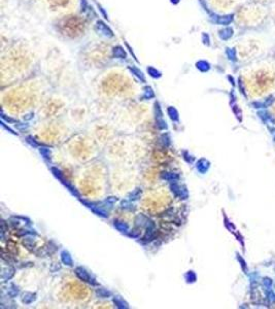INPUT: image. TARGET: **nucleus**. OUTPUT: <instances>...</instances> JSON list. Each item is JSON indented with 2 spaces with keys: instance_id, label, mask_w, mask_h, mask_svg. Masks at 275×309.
<instances>
[{
  "instance_id": "obj_21",
  "label": "nucleus",
  "mask_w": 275,
  "mask_h": 309,
  "mask_svg": "<svg viewBox=\"0 0 275 309\" xmlns=\"http://www.w3.org/2000/svg\"><path fill=\"white\" fill-rule=\"evenodd\" d=\"M27 141H28L29 143L31 144V146H35V147H37V146H38V143H37V142H35V140L33 139L32 137H28V138H27Z\"/></svg>"
},
{
  "instance_id": "obj_16",
  "label": "nucleus",
  "mask_w": 275,
  "mask_h": 309,
  "mask_svg": "<svg viewBox=\"0 0 275 309\" xmlns=\"http://www.w3.org/2000/svg\"><path fill=\"white\" fill-rule=\"evenodd\" d=\"M52 172H53V173H54V175H55L56 177H58L59 179H60V180L63 182V184H64V182H66L65 179H64V177H63L62 172L57 168V167H52Z\"/></svg>"
},
{
  "instance_id": "obj_10",
  "label": "nucleus",
  "mask_w": 275,
  "mask_h": 309,
  "mask_svg": "<svg viewBox=\"0 0 275 309\" xmlns=\"http://www.w3.org/2000/svg\"><path fill=\"white\" fill-rule=\"evenodd\" d=\"M148 221H150V218H148L147 217H146V215H143V214H140V215H137V218L135 219V223H136L137 226L142 227V226H146Z\"/></svg>"
},
{
  "instance_id": "obj_12",
  "label": "nucleus",
  "mask_w": 275,
  "mask_h": 309,
  "mask_svg": "<svg viewBox=\"0 0 275 309\" xmlns=\"http://www.w3.org/2000/svg\"><path fill=\"white\" fill-rule=\"evenodd\" d=\"M14 275V269L13 268H6V270H2V279L3 280H8V279Z\"/></svg>"
},
{
  "instance_id": "obj_8",
  "label": "nucleus",
  "mask_w": 275,
  "mask_h": 309,
  "mask_svg": "<svg viewBox=\"0 0 275 309\" xmlns=\"http://www.w3.org/2000/svg\"><path fill=\"white\" fill-rule=\"evenodd\" d=\"M36 299V294H33V293H25L23 297H22V301H23V303L25 304H31L33 301H35Z\"/></svg>"
},
{
  "instance_id": "obj_20",
  "label": "nucleus",
  "mask_w": 275,
  "mask_h": 309,
  "mask_svg": "<svg viewBox=\"0 0 275 309\" xmlns=\"http://www.w3.org/2000/svg\"><path fill=\"white\" fill-rule=\"evenodd\" d=\"M161 142L163 143V146H168V144L170 143V139L168 138V136H165V135H163L162 137H161Z\"/></svg>"
},
{
  "instance_id": "obj_14",
  "label": "nucleus",
  "mask_w": 275,
  "mask_h": 309,
  "mask_svg": "<svg viewBox=\"0 0 275 309\" xmlns=\"http://www.w3.org/2000/svg\"><path fill=\"white\" fill-rule=\"evenodd\" d=\"M96 295L99 298H108L110 297V293L105 289H97L96 290Z\"/></svg>"
},
{
  "instance_id": "obj_13",
  "label": "nucleus",
  "mask_w": 275,
  "mask_h": 309,
  "mask_svg": "<svg viewBox=\"0 0 275 309\" xmlns=\"http://www.w3.org/2000/svg\"><path fill=\"white\" fill-rule=\"evenodd\" d=\"M113 303L117 305V307L118 308H128V304L125 302L124 300L120 297H116L113 298Z\"/></svg>"
},
{
  "instance_id": "obj_18",
  "label": "nucleus",
  "mask_w": 275,
  "mask_h": 309,
  "mask_svg": "<svg viewBox=\"0 0 275 309\" xmlns=\"http://www.w3.org/2000/svg\"><path fill=\"white\" fill-rule=\"evenodd\" d=\"M39 152H40V154H41L43 156V158H46V159H51V151L49 150V148H39Z\"/></svg>"
},
{
  "instance_id": "obj_7",
  "label": "nucleus",
  "mask_w": 275,
  "mask_h": 309,
  "mask_svg": "<svg viewBox=\"0 0 275 309\" xmlns=\"http://www.w3.org/2000/svg\"><path fill=\"white\" fill-rule=\"evenodd\" d=\"M61 260H62V262L65 264V265H67V266H72V264H73V261H72V258H71V256H70V254L68 251H62L61 252Z\"/></svg>"
},
{
  "instance_id": "obj_9",
  "label": "nucleus",
  "mask_w": 275,
  "mask_h": 309,
  "mask_svg": "<svg viewBox=\"0 0 275 309\" xmlns=\"http://www.w3.org/2000/svg\"><path fill=\"white\" fill-rule=\"evenodd\" d=\"M114 227L118 229V231H120L122 233H128V231H129L128 225L125 224L124 222H120V221L114 222Z\"/></svg>"
},
{
  "instance_id": "obj_1",
  "label": "nucleus",
  "mask_w": 275,
  "mask_h": 309,
  "mask_svg": "<svg viewBox=\"0 0 275 309\" xmlns=\"http://www.w3.org/2000/svg\"><path fill=\"white\" fill-rule=\"evenodd\" d=\"M87 28V21L77 14H66L57 24L58 31L68 38H76L83 35Z\"/></svg>"
},
{
  "instance_id": "obj_6",
  "label": "nucleus",
  "mask_w": 275,
  "mask_h": 309,
  "mask_svg": "<svg viewBox=\"0 0 275 309\" xmlns=\"http://www.w3.org/2000/svg\"><path fill=\"white\" fill-rule=\"evenodd\" d=\"M161 177L163 178V179L167 180V181H170L171 184H172V182H177L178 178H179L178 174L174 173V172H163L161 174Z\"/></svg>"
},
{
  "instance_id": "obj_3",
  "label": "nucleus",
  "mask_w": 275,
  "mask_h": 309,
  "mask_svg": "<svg viewBox=\"0 0 275 309\" xmlns=\"http://www.w3.org/2000/svg\"><path fill=\"white\" fill-rule=\"evenodd\" d=\"M76 0H47V7L51 12L58 14H67L74 8Z\"/></svg>"
},
{
  "instance_id": "obj_15",
  "label": "nucleus",
  "mask_w": 275,
  "mask_h": 309,
  "mask_svg": "<svg viewBox=\"0 0 275 309\" xmlns=\"http://www.w3.org/2000/svg\"><path fill=\"white\" fill-rule=\"evenodd\" d=\"M141 193H142V191H141V189H136L134 190L131 194L129 195V199L130 200H137V199H139L140 198V196H141Z\"/></svg>"
},
{
  "instance_id": "obj_5",
  "label": "nucleus",
  "mask_w": 275,
  "mask_h": 309,
  "mask_svg": "<svg viewBox=\"0 0 275 309\" xmlns=\"http://www.w3.org/2000/svg\"><path fill=\"white\" fill-rule=\"evenodd\" d=\"M171 191L172 193H174V195L179 197L181 199H184L187 197V191L184 190V188H181L177 182H172L171 184Z\"/></svg>"
},
{
  "instance_id": "obj_2",
  "label": "nucleus",
  "mask_w": 275,
  "mask_h": 309,
  "mask_svg": "<svg viewBox=\"0 0 275 309\" xmlns=\"http://www.w3.org/2000/svg\"><path fill=\"white\" fill-rule=\"evenodd\" d=\"M86 58L94 63H101L109 58V47L104 43H98L91 47L87 52Z\"/></svg>"
},
{
  "instance_id": "obj_19",
  "label": "nucleus",
  "mask_w": 275,
  "mask_h": 309,
  "mask_svg": "<svg viewBox=\"0 0 275 309\" xmlns=\"http://www.w3.org/2000/svg\"><path fill=\"white\" fill-rule=\"evenodd\" d=\"M118 201V198H116V197H109V198H107L105 202L108 204V205H113L114 203H116Z\"/></svg>"
},
{
  "instance_id": "obj_17",
  "label": "nucleus",
  "mask_w": 275,
  "mask_h": 309,
  "mask_svg": "<svg viewBox=\"0 0 275 309\" xmlns=\"http://www.w3.org/2000/svg\"><path fill=\"white\" fill-rule=\"evenodd\" d=\"M121 207L124 208V209H128V210H134L135 209L134 205H133V204L130 202V201H122Z\"/></svg>"
},
{
  "instance_id": "obj_4",
  "label": "nucleus",
  "mask_w": 275,
  "mask_h": 309,
  "mask_svg": "<svg viewBox=\"0 0 275 309\" xmlns=\"http://www.w3.org/2000/svg\"><path fill=\"white\" fill-rule=\"evenodd\" d=\"M75 274H76V276L83 281L90 282V284H91L92 280H93L91 275L89 274L88 271L86 269H84L83 267H76L75 268Z\"/></svg>"
},
{
  "instance_id": "obj_11",
  "label": "nucleus",
  "mask_w": 275,
  "mask_h": 309,
  "mask_svg": "<svg viewBox=\"0 0 275 309\" xmlns=\"http://www.w3.org/2000/svg\"><path fill=\"white\" fill-rule=\"evenodd\" d=\"M92 210L94 211L97 215H100V217H103V218L108 217V213H107V212L104 209H102L101 206H94V205H93Z\"/></svg>"
}]
</instances>
